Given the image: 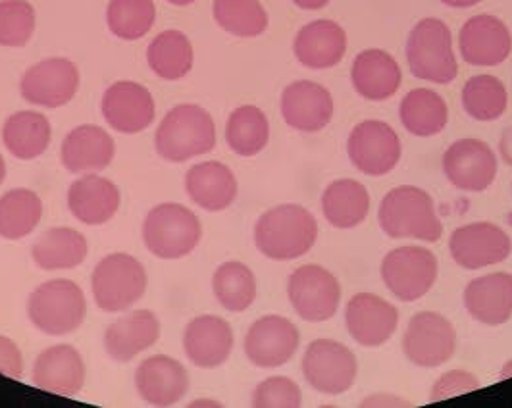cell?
Masks as SVG:
<instances>
[{
  "label": "cell",
  "mask_w": 512,
  "mask_h": 408,
  "mask_svg": "<svg viewBox=\"0 0 512 408\" xmlns=\"http://www.w3.org/2000/svg\"><path fill=\"white\" fill-rule=\"evenodd\" d=\"M318 239V222L301 204H280L266 210L255 226L256 249L278 262L307 255Z\"/></svg>",
  "instance_id": "obj_1"
},
{
  "label": "cell",
  "mask_w": 512,
  "mask_h": 408,
  "mask_svg": "<svg viewBox=\"0 0 512 408\" xmlns=\"http://www.w3.org/2000/svg\"><path fill=\"white\" fill-rule=\"evenodd\" d=\"M380 228L391 239H418L436 243L443 235V224L434 199L416 185L391 189L380 204Z\"/></svg>",
  "instance_id": "obj_2"
},
{
  "label": "cell",
  "mask_w": 512,
  "mask_h": 408,
  "mask_svg": "<svg viewBox=\"0 0 512 408\" xmlns=\"http://www.w3.org/2000/svg\"><path fill=\"white\" fill-rule=\"evenodd\" d=\"M154 147L164 160L174 164L203 156L216 147V124L203 106L178 104L156 129Z\"/></svg>",
  "instance_id": "obj_3"
},
{
  "label": "cell",
  "mask_w": 512,
  "mask_h": 408,
  "mask_svg": "<svg viewBox=\"0 0 512 408\" xmlns=\"http://www.w3.org/2000/svg\"><path fill=\"white\" fill-rule=\"evenodd\" d=\"M29 322L45 335L60 337L81 328L87 316L83 289L72 280H49L35 287L27 299Z\"/></svg>",
  "instance_id": "obj_4"
},
{
  "label": "cell",
  "mask_w": 512,
  "mask_h": 408,
  "mask_svg": "<svg viewBox=\"0 0 512 408\" xmlns=\"http://www.w3.org/2000/svg\"><path fill=\"white\" fill-rule=\"evenodd\" d=\"M203 239L199 216L180 203L156 204L143 222L147 251L162 260H180L191 255Z\"/></svg>",
  "instance_id": "obj_5"
},
{
  "label": "cell",
  "mask_w": 512,
  "mask_h": 408,
  "mask_svg": "<svg viewBox=\"0 0 512 408\" xmlns=\"http://www.w3.org/2000/svg\"><path fill=\"white\" fill-rule=\"evenodd\" d=\"M410 74L437 85L451 83L459 74L453 51V35L445 22L437 18L420 20L410 31L407 41Z\"/></svg>",
  "instance_id": "obj_6"
},
{
  "label": "cell",
  "mask_w": 512,
  "mask_h": 408,
  "mask_svg": "<svg viewBox=\"0 0 512 408\" xmlns=\"http://www.w3.org/2000/svg\"><path fill=\"white\" fill-rule=\"evenodd\" d=\"M149 285L145 266L128 253L104 256L91 276L95 305L104 312H124L137 305Z\"/></svg>",
  "instance_id": "obj_7"
},
{
  "label": "cell",
  "mask_w": 512,
  "mask_h": 408,
  "mask_svg": "<svg viewBox=\"0 0 512 408\" xmlns=\"http://www.w3.org/2000/svg\"><path fill=\"white\" fill-rule=\"evenodd\" d=\"M380 272L385 287L399 301L414 303L436 285L439 262L430 249L409 245L389 251L382 260Z\"/></svg>",
  "instance_id": "obj_8"
},
{
  "label": "cell",
  "mask_w": 512,
  "mask_h": 408,
  "mask_svg": "<svg viewBox=\"0 0 512 408\" xmlns=\"http://www.w3.org/2000/svg\"><path fill=\"white\" fill-rule=\"evenodd\" d=\"M303 374L310 387L324 395H341L349 391L359 376L355 353L339 341L316 339L303 357Z\"/></svg>",
  "instance_id": "obj_9"
},
{
  "label": "cell",
  "mask_w": 512,
  "mask_h": 408,
  "mask_svg": "<svg viewBox=\"0 0 512 408\" xmlns=\"http://www.w3.org/2000/svg\"><path fill=\"white\" fill-rule=\"evenodd\" d=\"M287 297L305 322L320 324L333 318L341 305V285L324 266L305 264L289 276Z\"/></svg>",
  "instance_id": "obj_10"
},
{
  "label": "cell",
  "mask_w": 512,
  "mask_h": 408,
  "mask_svg": "<svg viewBox=\"0 0 512 408\" xmlns=\"http://www.w3.org/2000/svg\"><path fill=\"white\" fill-rule=\"evenodd\" d=\"M403 351L414 366H443L457 351L455 326L439 312H418L410 318L403 335Z\"/></svg>",
  "instance_id": "obj_11"
},
{
  "label": "cell",
  "mask_w": 512,
  "mask_h": 408,
  "mask_svg": "<svg viewBox=\"0 0 512 408\" xmlns=\"http://www.w3.org/2000/svg\"><path fill=\"white\" fill-rule=\"evenodd\" d=\"M347 154L359 172L380 178L399 164L403 147L399 135L389 124L380 120H364L351 131L347 139Z\"/></svg>",
  "instance_id": "obj_12"
},
{
  "label": "cell",
  "mask_w": 512,
  "mask_h": 408,
  "mask_svg": "<svg viewBox=\"0 0 512 408\" xmlns=\"http://www.w3.org/2000/svg\"><path fill=\"white\" fill-rule=\"evenodd\" d=\"M301 343L297 326L278 314L258 318L245 335V357L256 368H280L295 357Z\"/></svg>",
  "instance_id": "obj_13"
},
{
  "label": "cell",
  "mask_w": 512,
  "mask_h": 408,
  "mask_svg": "<svg viewBox=\"0 0 512 408\" xmlns=\"http://www.w3.org/2000/svg\"><path fill=\"white\" fill-rule=\"evenodd\" d=\"M449 253L461 268L482 270L511 256V235L497 224L474 222L451 233Z\"/></svg>",
  "instance_id": "obj_14"
},
{
  "label": "cell",
  "mask_w": 512,
  "mask_h": 408,
  "mask_svg": "<svg viewBox=\"0 0 512 408\" xmlns=\"http://www.w3.org/2000/svg\"><path fill=\"white\" fill-rule=\"evenodd\" d=\"M497 154L480 139H459L443 154V172L451 185L482 193L497 178Z\"/></svg>",
  "instance_id": "obj_15"
},
{
  "label": "cell",
  "mask_w": 512,
  "mask_h": 408,
  "mask_svg": "<svg viewBox=\"0 0 512 408\" xmlns=\"http://www.w3.org/2000/svg\"><path fill=\"white\" fill-rule=\"evenodd\" d=\"M79 70L68 58H47L27 70L20 81L24 101L43 108H60L76 97Z\"/></svg>",
  "instance_id": "obj_16"
},
{
  "label": "cell",
  "mask_w": 512,
  "mask_h": 408,
  "mask_svg": "<svg viewBox=\"0 0 512 408\" xmlns=\"http://www.w3.org/2000/svg\"><path fill=\"white\" fill-rule=\"evenodd\" d=\"M101 112L106 124L118 133L135 135L151 128L156 116L151 91L135 81H116L104 91Z\"/></svg>",
  "instance_id": "obj_17"
},
{
  "label": "cell",
  "mask_w": 512,
  "mask_h": 408,
  "mask_svg": "<svg viewBox=\"0 0 512 408\" xmlns=\"http://www.w3.org/2000/svg\"><path fill=\"white\" fill-rule=\"evenodd\" d=\"M135 389L151 407H174L189 391V374L180 360L153 355L137 366Z\"/></svg>",
  "instance_id": "obj_18"
},
{
  "label": "cell",
  "mask_w": 512,
  "mask_h": 408,
  "mask_svg": "<svg viewBox=\"0 0 512 408\" xmlns=\"http://www.w3.org/2000/svg\"><path fill=\"white\" fill-rule=\"evenodd\" d=\"M85 378V360L76 347L68 343L45 349L35 360L31 372V382L35 387L60 397L77 395L85 385Z\"/></svg>",
  "instance_id": "obj_19"
},
{
  "label": "cell",
  "mask_w": 512,
  "mask_h": 408,
  "mask_svg": "<svg viewBox=\"0 0 512 408\" xmlns=\"http://www.w3.org/2000/svg\"><path fill=\"white\" fill-rule=\"evenodd\" d=\"M349 335L362 347H382L399 324V310L380 295L359 293L345 308Z\"/></svg>",
  "instance_id": "obj_20"
},
{
  "label": "cell",
  "mask_w": 512,
  "mask_h": 408,
  "mask_svg": "<svg viewBox=\"0 0 512 408\" xmlns=\"http://www.w3.org/2000/svg\"><path fill=\"white\" fill-rule=\"evenodd\" d=\"M459 49L470 66H499L511 56V31L491 14L472 16L461 27Z\"/></svg>",
  "instance_id": "obj_21"
},
{
  "label": "cell",
  "mask_w": 512,
  "mask_h": 408,
  "mask_svg": "<svg viewBox=\"0 0 512 408\" xmlns=\"http://www.w3.org/2000/svg\"><path fill=\"white\" fill-rule=\"evenodd\" d=\"M280 106L285 124L303 133L322 131L332 122V93L324 85L308 79L287 85Z\"/></svg>",
  "instance_id": "obj_22"
},
{
  "label": "cell",
  "mask_w": 512,
  "mask_h": 408,
  "mask_svg": "<svg viewBox=\"0 0 512 408\" xmlns=\"http://www.w3.org/2000/svg\"><path fill=\"white\" fill-rule=\"evenodd\" d=\"M233 330L220 316L203 314L193 318L183 332V351L187 358L203 370L220 368L233 351Z\"/></svg>",
  "instance_id": "obj_23"
},
{
  "label": "cell",
  "mask_w": 512,
  "mask_h": 408,
  "mask_svg": "<svg viewBox=\"0 0 512 408\" xmlns=\"http://www.w3.org/2000/svg\"><path fill=\"white\" fill-rule=\"evenodd\" d=\"M160 339V320L153 310H133L114 320L104 332L106 355L114 362L126 364L156 345Z\"/></svg>",
  "instance_id": "obj_24"
},
{
  "label": "cell",
  "mask_w": 512,
  "mask_h": 408,
  "mask_svg": "<svg viewBox=\"0 0 512 408\" xmlns=\"http://www.w3.org/2000/svg\"><path fill=\"white\" fill-rule=\"evenodd\" d=\"M116 154V143L99 126H77L72 129L60 149L64 168L70 174H99L106 170Z\"/></svg>",
  "instance_id": "obj_25"
},
{
  "label": "cell",
  "mask_w": 512,
  "mask_h": 408,
  "mask_svg": "<svg viewBox=\"0 0 512 408\" xmlns=\"http://www.w3.org/2000/svg\"><path fill=\"white\" fill-rule=\"evenodd\" d=\"M122 203L120 189L114 181L83 174L68 189V208L77 222L85 226H103L110 222Z\"/></svg>",
  "instance_id": "obj_26"
},
{
  "label": "cell",
  "mask_w": 512,
  "mask_h": 408,
  "mask_svg": "<svg viewBox=\"0 0 512 408\" xmlns=\"http://www.w3.org/2000/svg\"><path fill=\"white\" fill-rule=\"evenodd\" d=\"M468 314L486 326H503L512 318V274L497 272L470 281L462 293Z\"/></svg>",
  "instance_id": "obj_27"
},
{
  "label": "cell",
  "mask_w": 512,
  "mask_h": 408,
  "mask_svg": "<svg viewBox=\"0 0 512 408\" xmlns=\"http://www.w3.org/2000/svg\"><path fill=\"white\" fill-rule=\"evenodd\" d=\"M187 197L206 212H222L237 199V178L230 166L208 160L195 164L185 174Z\"/></svg>",
  "instance_id": "obj_28"
},
{
  "label": "cell",
  "mask_w": 512,
  "mask_h": 408,
  "mask_svg": "<svg viewBox=\"0 0 512 408\" xmlns=\"http://www.w3.org/2000/svg\"><path fill=\"white\" fill-rule=\"evenodd\" d=\"M293 52L310 70H328L337 66L347 52V33L332 20H314L299 29Z\"/></svg>",
  "instance_id": "obj_29"
},
{
  "label": "cell",
  "mask_w": 512,
  "mask_h": 408,
  "mask_svg": "<svg viewBox=\"0 0 512 408\" xmlns=\"http://www.w3.org/2000/svg\"><path fill=\"white\" fill-rule=\"evenodd\" d=\"M351 81L360 97L368 101L391 99L403 81L401 66L382 49H368L357 54L351 68Z\"/></svg>",
  "instance_id": "obj_30"
},
{
  "label": "cell",
  "mask_w": 512,
  "mask_h": 408,
  "mask_svg": "<svg viewBox=\"0 0 512 408\" xmlns=\"http://www.w3.org/2000/svg\"><path fill=\"white\" fill-rule=\"evenodd\" d=\"M89 255L87 237L74 228H51L45 231L33 245V262L47 272L74 270Z\"/></svg>",
  "instance_id": "obj_31"
},
{
  "label": "cell",
  "mask_w": 512,
  "mask_h": 408,
  "mask_svg": "<svg viewBox=\"0 0 512 408\" xmlns=\"http://www.w3.org/2000/svg\"><path fill=\"white\" fill-rule=\"evenodd\" d=\"M322 212L335 230H353L370 212L368 189L355 179H335L324 189Z\"/></svg>",
  "instance_id": "obj_32"
},
{
  "label": "cell",
  "mask_w": 512,
  "mask_h": 408,
  "mask_svg": "<svg viewBox=\"0 0 512 408\" xmlns=\"http://www.w3.org/2000/svg\"><path fill=\"white\" fill-rule=\"evenodd\" d=\"M51 122L41 112L22 110L4 122L2 141L6 151L18 160H35L51 145Z\"/></svg>",
  "instance_id": "obj_33"
},
{
  "label": "cell",
  "mask_w": 512,
  "mask_h": 408,
  "mask_svg": "<svg viewBox=\"0 0 512 408\" xmlns=\"http://www.w3.org/2000/svg\"><path fill=\"white\" fill-rule=\"evenodd\" d=\"M403 128L416 137H434L449 122V108L434 89H412L399 106Z\"/></svg>",
  "instance_id": "obj_34"
},
{
  "label": "cell",
  "mask_w": 512,
  "mask_h": 408,
  "mask_svg": "<svg viewBox=\"0 0 512 408\" xmlns=\"http://www.w3.org/2000/svg\"><path fill=\"white\" fill-rule=\"evenodd\" d=\"M149 68L156 76L166 81H178L193 70L195 52L189 37L178 31L168 29L156 35L147 49Z\"/></svg>",
  "instance_id": "obj_35"
},
{
  "label": "cell",
  "mask_w": 512,
  "mask_h": 408,
  "mask_svg": "<svg viewBox=\"0 0 512 408\" xmlns=\"http://www.w3.org/2000/svg\"><path fill=\"white\" fill-rule=\"evenodd\" d=\"M43 218V201L26 187L10 189L0 197V237L6 241L24 239Z\"/></svg>",
  "instance_id": "obj_36"
},
{
  "label": "cell",
  "mask_w": 512,
  "mask_h": 408,
  "mask_svg": "<svg viewBox=\"0 0 512 408\" xmlns=\"http://www.w3.org/2000/svg\"><path fill=\"white\" fill-rule=\"evenodd\" d=\"M270 141V122L255 104L235 108L226 124V143L237 156L251 158L262 153Z\"/></svg>",
  "instance_id": "obj_37"
},
{
  "label": "cell",
  "mask_w": 512,
  "mask_h": 408,
  "mask_svg": "<svg viewBox=\"0 0 512 408\" xmlns=\"http://www.w3.org/2000/svg\"><path fill=\"white\" fill-rule=\"evenodd\" d=\"M212 291L216 301L226 310L245 312L256 301L255 274L239 260L224 262L212 276Z\"/></svg>",
  "instance_id": "obj_38"
},
{
  "label": "cell",
  "mask_w": 512,
  "mask_h": 408,
  "mask_svg": "<svg viewBox=\"0 0 512 408\" xmlns=\"http://www.w3.org/2000/svg\"><path fill=\"white\" fill-rule=\"evenodd\" d=\"M509 95L499 77L482 74L470 77L462 87V108L478 122H493L507 110Z\"/></svg>",
  "instance_id": "obj_39"
},
{
  "label": "cell",
  "mask_w": 512,
  "mask_h": 408,
  "mask_svg": "<svg viewBox=\"0 0 512 408\" xmlns=\"http://www.w3.org/2000/svg\"><path fill=\"white\" fill-rule=\"evenodd\" d=\"M216 24L235 37L251 39L268 29V14L260 0H214Z\"/></svg>",
  "instance_id": "obj_40"
},
{
  "label": "cell",
  "mask_w": 512,
  "mask_h": 408,
  "mask_svg": "<svg viewBox=\"0 0 512 408\" xmlns=\"http://www.w3.org/2000/svg\"><path fill=\"white\" fill-rule=\"evenodd\" d=\"M156 22L153 0H110L106 8L108 29L124 41L143 39Z\"/></svg>",
  "instance_id": "obj_41"
},
{
  "label": "cell",
  "mask_w": 512,
  "mask_h": 408,
  "mask_svg": "<svg viewBox=\"0 0 512 408\" xmlns=\"http://www.w3.org/2000/svg\"><path fill=\"white\" fill-rule=\"evenodd\" d=\"M35 31V8L27 0H0V47H26Z\"/></svg>",
  "instance_id": "obj_42"
},
{
  "label": "cell",
  "mask_w": 512,
  "mask_h": 408,
  "mask_svg": "<svg viewBox=\"0 0 512 408\" xmlns=\"http://www.w3.org/2000/svg\"><path fill=\"white\" fill-rule=\"evenodd\" d=\"M301 403V387L285 376H272L258 383L251 399V405L256 408H295L301 407Z\"/></svg>",
  "instance_id": "obj_43"
},
{
  "label": "cell",
  "mask_w": 512,
  "mask_h": 408,
  "mask_svg": "<svg viewBox=\"0 0 512 408\" xmlns=\"http://www.w3.org/2000/svg\"><path fill=\"white\" fill-rule=\"evenodd\" d=\"M478 387H480V382L474 374L464 372V370H451L437 380L432 389V401L436 403V401H443L449 397H457L462 393H470Z\"/></svg>",
  "instance_id": "obj_44"
},
{
  "label": "cell",
  "mask_w": 512,
  "mask_h": 408,
  "mask_svg": "<svg viewBox=\"0 0 512 408\" xmlns=\"http://www.w3.org/2000/svg\"><path fill=\"white\" fill-rule=\"evenodd\" d=\"M0 374L12 380H20L24 376V355L6 335H0Z\"/></svg>",
  "instance_id": "obj_45"
},
{
  "label": "cell",
  "mask_w": 512,
  "mask_h": 408,
  "mask_svg": "<svg viewBox=\"0 0 512 408\" xmlns=\"http://www.w3.org/2000/svg\"><path fill=\"white\" fill-rule=\"evenodd\" d=\"M291 2L303 10H320V8L328 6L330 0H291Z\"/></svg>",
  "instance_id": "obj_46"
},
{
  "label": "cell",
  "mask_w": 512,
  "mask_h": 408,
  "mask_svg": "<svg viewBox=\"0 0 512 408\" xmlns=\"http://www.w3.org/2000/svg\"><path fill=\"white\" fill-rule=\"evenodd\" d=\"M439 2H443L445 6H451V8H470V6L480 4L482 0H439Z\"/></svg>",
  "instance_id": "obj_47"
},
{
  "label": "cell",
  "mask_w": 512,
  "mask_h": 408,
  "mask_svg": "<svg viewBox=\"0 0 512 408\" xmlns=\"http://www.w3.org/2000/svg\"><path fill=\"white\" fill-rule=\"evenodd\" d=\"M222 407V403H218V401H193L191 403V407Z\"/></svg>",
  "instance_id": "obj_48"
},
{
  "label": "cell",
  "mask_w": 512,
  "mask_h": 408,
  "mask_svg": "<svg viewBox=\"0 0 512 408\" xmlns=\"http://www.w3.org/2000/svg\"><path fill=\"white\" fill-rule=\"evenodd\" d=\"M4 178H6V162H4V158L0 154V185L4 183Z\"/></svg>",
  "instance_id": "obj_49"
},
{
  "label": "cell",
  "mask_w": 512,
  "mask_h": 408,
  "mask_svg": "<svg viewBox=\"0 0 512 408\" xmlns=\"http://www.w3.org/2000/svg\"><path fill=\"white\" fill-rule=\"evenodd\" d=\"M170 4H174V6H189V4H193V2H197V0H168Z\"/></svg>",
  "instance_id": "obj_50"
},
{
  "label": "cell",
  "mask_w": 512,
  "mask_h": 408,
  "mask_svg": "<svg viewBox=\"0 0 512 408\" xmlns=\"http://www.w3.org/2000/svg\"><path fill=\"white\" fill-rule=\"evenodd\" d=\"M512 374V362H509V364H507V366H505V372H503V374H501V378H509V376H511Z\"/></svg>",
  "instance_id": "obj_51"
}]
</instances>
